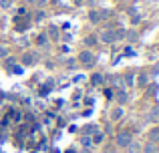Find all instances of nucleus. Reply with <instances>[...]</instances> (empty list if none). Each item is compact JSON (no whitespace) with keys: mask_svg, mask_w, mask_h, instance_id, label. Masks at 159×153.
<instances>
[{"mask_svg":"<svg viewBox=\"0 0 159 153\" xmlns=\"http://www.w3.org/2000/svg\"><path fill=\"white\" fill-rule=\"evenodd\" d=\"M83 145L89 147V145H91V139H89V137H85V139H83Z\"/></svg>","mask_w":159,"mask_h":153,"instance_id":"9b49d317","label":"nucleus"},{"mask_svg":"<svg viewBox=\"0 0 159 153\" xmlns=\"http://www.w3.org/2000/svg\"><path fill=\"white\" fill-rule=\"evenodd\" d=\"M151 139L155 141V139H159V129H153L151 131Z\"/></svg>","mask_w":159,"mask_h":153,"instance_id":"1a4fd4ad","label":"nucleus"},{"mask_svg":"<svg viewBox=\"0 0 159 153\" xmlns=\"http://www.w3.org/2000/svg\"><path fill=\"white\" fill-rule=\"evenodd\" d=\"M101 18H103L101 12H91V22H99Z\"/></svg>","mask_w":159,"mask_h":153,"instance_id":"39448f33","label":"nucleus"},{"mask_svg":"<svg viewBox=\"0 0 159 153\" xmlns=\"http://www.w3.org/2000/svg\"><path fill=\"white\" fill-rule=\"evenodd\" d=\"M145 153H155V147H153V145H151V143H149V145H147V147H145Z\"/></svg>","mask_w":159,"mask_h":153,"instance_id":"9d476101","label":"nucleus"},{"mask_svg":"<svg viewBox=\"0 0 159 153\" xmlns=\"http://www.w3.org/2000/svg\"><path fill=\"white\" fill-rule=\"evenodd\" d=\"M119 36H121V32H117V30H103L101 40H103V43H115Z\"/></svg>","mask_w":159,"mask_h":153,"instance_id":"f257e3e1","label":"nucleus"},{"mask_svg":"<svg viewBox=\"0 0 159 153\" xmlns=\"http://www.w3.org/2000/svg\"><path fill=\"white\" fill-rule=\"evenodd\" d=\"M117 145H121V147L131 145V133H127V131L119 133V135H117Z\"/></svg>","mask_w":159,"mask_h":153,"instance_id":"f03ea898","label":"nucleus"},{"mask_svg":"<svg viewBox=\"0 0 159 153\" xmlns=\"http://www.w3.org/2000/svg\"><path fill=\"white\" fill-rule=\"evenodd\" d=\"M34 61H36V56L32 55V52H28V55H24L22 63H24V65H32V63H34Z\"/></svg>","mask_w":159,"mask_h":153,"instance_id":"20e7f679","label":"nucleus"},{"mask_svg":"<svg viewBox=\"0 0 159 153\" xmlns=\"http://www.w3.org/2000/svg\"><path fill=\"white\" fill-rule=\"evenodd\" d=\"M101 141H103V135H101V133H99V135H97V137H95V143H101Z\"/></svg>","mask_w":159,"mask_h":153,"instance_id":"ddd939ff","label":"nucleus"},{"mask_svg":"<svg viewBox=\"0 0 159 153\" xmlns=\"http://www.w3.org/2000/svg\"><path fill=\"white\" fill-rule=\"evenodd\" d=\"M121 115H123V109H115L113 111V119H121Z\"/></svg>","mask_w":159,"mask_h":153,"instance_id":"423d86ee","label":"nucleus"},{"mask_svg":"<svg viewBox=\"0 0 159 153\" xmlns=\"http://www.w3.org/2000/svg\"><path fill=\"white\" fill-rule=\"evenodd\" d=\"M87 44H95V36H89V38H87Z\"/></svg>","mask_w":159,"mask_h":153,"instance_id":"4468645a","label":"nucleus"},{"mask_svg":"<svg viewBox=\"0 0 159 153\" xmlns=\"http://www.w3.org/2000/svg\"><path fill=\"white\" fill-rule=\"evenodd\" d=\"M10 4H12V0H0V6L2 8H8Z\"/></svg>","mask_w":159,"mask_h":153,"instance_id":"6e6552de","label":"nucleus"},{"mask_svg":"<svg viewBox=\"0 0 159 153\" xmlns=\"http://www.w3.org/2000/svg\"><path fill=\"white\" fill-rule=\"evenodd\" d=\"M145 83H147V77H145V75L139 77V85H145Z\"/></svg>","mask_w":159,"mask_h":153,"instance_id":"f8f14e48","label":"nucleus"},{"mask_svg":"<svg viewBox=\"0 0 159 153\" xmlns=\"http://www.w3.org/2000/svg\"><path fill=\"white\" fill-rule=\"evenodd\" d=\"M8 55V51H6V48H0V56H6Z\"/></svg>","mask_w":159,"mask_h":153,"instance_id":"2eb2a0df","label":"nucleus"},{"mask_svg":"<svg viewBox=\"0 0 159 153\" xmlns=\"http://www.w3.org/2000/svg\"><path fill=\"white\" fill-rule=\"evenodd\" d=\"M79 61H81L83 65H93V63H95V56H93V52L83 51L81 55H79Z\"/></svg>","mask_w":159,"mask_h":153,"instance_id":"7ed1b4c3","label":"nucleus"},{"mask_svg":"<svg viewBox=\"0 0 159 153\" xmlns=\"http://www.w3.org/2000/svg\"><path fill=\"white\" fill-rule=\"evenodd\" d=\"M93 83H95V85H101V83H103V77L101 75H93Z\"/></svg>","mask_w":159,"mask_h":153,"instance_id":"0eeeda50","label":"nucleus"}]
</instances>
